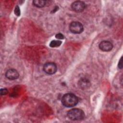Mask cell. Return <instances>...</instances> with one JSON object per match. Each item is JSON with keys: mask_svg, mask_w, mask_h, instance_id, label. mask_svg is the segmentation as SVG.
Wrapping results in <instances>:
<instances>
[{"mask_svg": "<svg viewBox=\"0 0 123 123\" xmlns=\"http://www.w3.org/2000/svg\"><path fill=\"white\" fill-rule=\"evenodd\" d=\"M78 102V98L72 93L65 94L62 98V103L66 107H74L77 104Z\"/></svg>", "mask_w": 123, "mask_h": 123, "instance_id": "obj_1", "label": "cell"}, {"mask_svg": "<svg viewBox=\"0 0 123 123\" xmlns=\"http://www.w3.org/2000/svg\"><path fill=\"white\" fill-rule=\"evenodd\" d=\"M85 116L84 112L80 109H72L67 112L68 118L73 121L82 120L84 118Z\"/></svg>", "mask_w": 123, "mask_h": 123, "instance_id": "obj_2", "label": "cell"}, {"mask_svg": "<svg viewBox=\"0 0 123 123\" xmlns=\"http://www.w3.org/2000/svg\"><path fill=\"white\" fill-rule=\"evenodd\" d=\"M69 29L72 33L78 34L81 33L83 31L84 27L81 23L74 21L70 23L69 25Z\"/></svg>", "mask_w": 123, "mask_h": 123, "instance_id": "obj_3", "label": "cell"}, {"mask_svg": "<svg viewBox=\"0 0 123 123\" xmlns=\"http://www.w3.org/2000/svg\"><path fill=\"white\" fill-rule=\"evenodd\" d=\"M43 71L48 74H54L57 71L56 64L52 62H47L43 65Z\"/></svg>", "mask_w": 123, "mask_h": 123, "instance_id": "obj_4", "label": "cell"}, {"mask_svg": "<svg viewBox=\"0 0 123 123\" xmlns=\"http://www.w3.org/2000/svg\"><path fill=\"white\" fill-rule=\"evenodd\" d=\"M71 8L75 12H81L85 10L86 4L82 1H75L71 4Z\"/></svg>", "mask_w": 123, "mask_h": 123, "instance_id": "obj_5", "label": "cell"}, {"mask_svg": "<svg viewBox=\"0 0 123 123\" xmlns=\"http://www.w3.org/2000/svg\"><path fill=\"white\" fill-rule=\"evenodd\" d=\"M5 76L8 79L13 80L17 79L19 77V74L16 70L14 69H10L6 71Z\"/></svg>", "mask_w": 123, "mask_h": 123, "instance_id": "obj_6", "label": "cell"}, {"mask_svg": "<svg viewBox=\"0 0 123 123\" xmlns=\"http://www.w3.org/2000/svg\"><path fill=\"white\" fill-rule=\"evenodd\" d=\"M98 46L100 49L106 52L111 51L113 47L112 44L111 42L106 40L101 41L99 43Z\"/></svg>", "mask_w": 123, "mask_h": 123, "instance_id": "obj_7", "label": "cell"}, {"mask_svg": "<svg viewBox=\"0 0 123 123\" xmlns=\"http://www.w3.org/2000/svg\"><path fill=\"white\" fill-rule=\"evenodd\" d=\"M78 85L82 89H86L89 87L90 85V82L86 78H82L79 81Z\"/></svg>", "mask_w": 123, "mask_h": 123, "instance_id": "obj_8", "label": "cell"}, {"mask_svg": "<svg viewBox=\"0 0 123 123\" xmlns=\"http://www.w3.org/2000/svg\"><path fill=\"white\" fill-rule=\"evenodd\" d=\"M46 1L45 0H35L33 1V5L38 8H41L45 6L46 4Z\"/></svg>", "mask_w": 123, "mask_h": 123, "instance_id": "obj_9", "label": "cell"}, {"mask_svg": "<svg viewBox=\"0 0 123 123\" xmlns=\"http://www.w3.org/2000/svg\"><path fill=\"white\" fill-rule=\"evenodd\" d=\"M62 42L59 40H52L49 44V46L51 48H56L58 47L61 46Z\"/></svg>", "mask_w": 123, "mask_h": 123, "instance_id": "obj_10", "label": "cell"}, {"mask_svg": "<svg viewBox=\"0 0 123 123\" xmlns=\"http://www.w3.org/2000/svg\"><path fill=\"white\" fill-rule=\"evenodd\" d=\"M14 14L17 16L20 15V9L18 6H16L14 8Z\"/></svg>", "mask_w": 123, "mask_h": 123, "instance_id": "obj_11", "label": "cell"}, {"mask_svg": "<svg viewBox=\"0 0 123 123\" xmlns=\"http://www.w3.org/2000/svg\"><path fill=\"white\" fill-rule=\"evenodd\" d=\"M8 92V90L6 88H1L0 90V95H6Z\"/></svg>", "mask_w": 123, "mask_h": 123, "instance_id": "obj_12", "label": "cell"}, {"mask_svg": "<svg viewBox=\"0 0 123 123\" xmlns=\"http://www.w3.org/2000/svg\"><path fill=\"white\" fill-rule=\"evenodd\" d=\"M55 37L59 39H63L64 38V36L61 33H58V34H56L55 36Z\"/></svg>", "mask_w": 123, "mask_h": 123, "instance_id": "obj_13", "label": "cell"}, {"mask_svg": "<svg viewBox=\"0 0 123 123\" xmlns=\"http://www.w3.org/2000/svg\"><path fill=\"white\" fill-rule=\"evenodd\" d=\"M118 67L120 69H122L123 68V57H122L119 60V62L118 63Z\"/></svg>", "mask_w": 123, "mask_h": 123, "instance_id": "obj_14", "label": "cell"}]
</instances>
